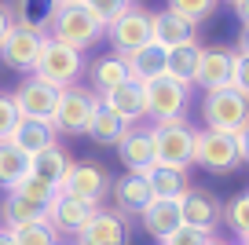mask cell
<instances>
[{
    "instance_id": "1",
    "label": "cell",
    "mask_w": 249,
    "mask_h": 245,
    "mask_svg": "<svg viewBox=\"0 0 249 245\" xmlns=\"http://www.w3.org/2000/svg\"><path fill=\"white\" fill-rule=\"evenodd\" d=\"M40 26H44V33L52 40H59V44L73 48V52H81V55H85L95 40H103V26L95 22L81 4L48 8V15H44V22H40Z\"/></svg>"
},
{
    "instance_id": "2",
    "label": "cell",
    "mask_w": 249,
    "mask_h": 245,
    "mask_svg": "<svg viewBox=\"0 0 249 245\" xmlns=\"http://www.w3.org/2000/svg\"><path fill=\"white\" fill-rule=\"evenodd\" d=\"M202 117L205 128L213 132H227L238 139L249 128V95L234 92V88H220V92H205L202 99Z\"/></svg>"
},
{
    "instance_id": "3",
    "label": "cell",
    "mask_w": 249,
    "mask_h": 245,
    "mask_svg": "<svg viewBox=\"0 0 249 245\" xmlns=\"http://www.w3.org/2000/svg\"><path fill=\"white\" fill-rule=\"evenodd\" d=\"M150 132H154L158 165L179 169V172H187V165H195V128H191L187 117H172V121L150 124Z\"/></svg>"
},
{
    "instance_id": "4",
    "label": "cell",
    "mask_w": 249,
    "mask_h": 245,
    "mask_svg": "<svg viewBox=\"0 0 249 245\" xmlns=\"http://www.w3.org/2000/svg\"><path fill=\"white\" fill-rule=\"evenodd\" d=\"M81 73H85V55L48 37V40H44V48H40V55H37V66H33V77L62 92V88L77 85V81H81Z\"/></svg>"
},
{
    "instance_id": "5",
    "label": "cell",
    "mask_w": 249,
    "mask_h": 245,
    "mask_svg": "<svg viewBox=\"0 0 249 245\" xmlns=\"http://www.w3.org/2000/svg\"><path fill=\"white\" fill-rule=\"evenodd\" d=\"M44 40H48V33L40 22H15L0 40V62L8 70H18V73H33Z\"/></svg>"
},
{
    "instance_id": "6",
    "label": "cell",
    "mask_w": 249,
    "mask_h": 245,
    "mask_svg": "<svg viewBox=\"0 0 249 245\" xmlns=\"http://www.w3.org/2000/svg\"><path fill=\"white\" fill-rule=\"evenodd\" d=\"M99 106V95L85 85H70L59 92V106H55L52 128L62 132V136H85L88 124H92V114Z\"/></svg>"
},
{
    "instance_id": "7",
    "label": "cell",
    "mask_w": 249,
    "mask_h": 245,
    "mask_svg": "<svg viewBox=\"0 0 249 245\" xmlns=\"http://www.w3.org/2000/svg\"><path fill=\"white\" fill-rule=\"evenodd\" d=\"M238 139L227 132H213V128H195V165H202L205 172H227L238 169Z\"/></svg>"
},
{
    "instance_id": "8",
    "label": "cell",
    "mask_w": 249,
    "mask_h": 245,
    "mask_svg": "<svg viewBox=\"0 0 249 245\" xmlns=\"http://www.w3.org/2000/svg\"><path fill=\"white\" fill-rule=\"evenodd\" d=\"M187 99H191V85H179L172 77H158V81L143 85V106H147V121L150 124L183 117Z\"/></svg>"
},
{
    "instance_id": "9",
    "label": "cell",
    "mask_w": 249,
    "mask_h": 245,
    "mask_svg": "<svg viewBox=\"0 0 249 245\" xmlns=\"http://www.w3.org/2000/svg\"><path fill=\"white\" fill-rule=\"evenodd\" d=\"M103 37L114 44V55H121V59L140 52V48H147L150 40H154V33H150V11L140 8V4H132L121 18H114V22L103 30Z\"/></svg>"
},
{
    "instance_id": "10",
    "label": "cell",
    "mask_w": 249,
    "mask_h": 245,
    "mask_svg": "<svg viewBox=\"0 0 249 245\" xmlns=\"http://www.w3.org/2000/svg\"><path fill=\"white\" fill-rule=\"evenodd\" d=\"M110 191V176L95 165V161H73L70 176L62 179L59 194L66 198H77V201H88V205H99Z\"/></svg>"
},
{
    "instance_id": "11",
    "label": "cell",
    "mask_w": 249,
    "mask_h": 245,
    "mask_svg": "<svg viewBox=\"0 0 249 245\" xmlns=\"http://www.w3.org/2000/svg\"><path fill=\"white\" fill-rule=\"evenodd\" d=\"M11 99H15V106H18V117H30V121H52L55 106H59V88L44 85V81H37V77L30 73L22 85L11 92Z\"/></svg>"
},
{
    "instance_id": "12",
    "label": "cell",
    "mask_w": 249,
    "mask_h": 245,
    "mask_svg": "<svg viewBox=\"0 0 249 245\" xmlns=\"http://www.w3.org/2000/svg\"><path fill=\"white\" fill-rule=\"evenodd\" d=\"M95 212H99V205H88V201H77V198L59 194V198L52 201V209L44 212V220H48V227H52L59 238H77L81 230L92 223Z\"/></svg>"
},
{
    "instance_id": "13",
    "label": "cell",
    "mask_w": 249,
    "mask_h": 245,
    "mask_svg": "<svg viewBox=\"0 0 249 245\" xmlns=\"http://www.w3.org/2000/svg\"><path fill=\"white\" fill-rule=\"evenodd\" d=\"M128 242H132V227H128V216H121L117 209H99L92 223L73 238V245H128Z\"/></svg>"
},
{
    "instance_id": "14",
    "label": "cell",
    "mask_w": 249,
    "mask_h": 245,
    "mask_svg": "<svg viewBox=\"0 0 249 245\" xmlns=\"http://www.w3.org/2000/svg\"><path fill=\"white\" fill-rule=\"evenodd\" d=\"M117 158H121V165L132 172V176H147V172L158 165L154 132H150V124H132L128 136L117 143Z\"/></svg>"
},
{
    "instance_id": "15",
    "label": "cell",
    "mask_w": 249,
    "mask_h": 245,
    "mask_svg": "<svg viewBox=\"0 0 249 245\" xmlns=\"http://www.w3.org/2000/svg\"><path fill=\"white\" fill-rule=\"evenodd\" d=\"M179 216H183V227H195V230H202V234H213L216 223H220V205H216V198H213L209 191L191 187V191L179 198Z\"/></svg>"
},
{
    "instance_id": "16",
    "label": "cell",
    "mask_w": 249,
    "mask_h": 245,
    "mask_svg": "<svg viewBox=\"0 0 249 245\" xmlns=\"http://www.w3.org/2000/svg\"><path fill=\"white\" fill-rule=\"evenodd\" d=\"M231 48H202V59H198V73L195 85L202 92H220V88H231Z\"/></svg>"
},
{
    "instance_id": "17",
    "label": "cell",
    "mask_w": 249,
    "mask_h": 245,
    "mask_svg": "<svg viewBox=\"0 0 249 245\" xmlns=\"http://www.w3.org/2000/svg\"><path fill=\"white\" fill-rule=\"evenodd\" d=\"M150 33H154V44H161L165 52L183 44H198V26H191L187 18L172 15V11H150Z\"/></svg>"
},
{
    "instance_id": "18",
    "label": "cell",
    "mask_w": 249,
    "mask_h": 245,
    "mask_svg": "<svg viewBox=\"0 0 249 245\" xmlns=\"http://www.w3.org/2000/svg\"><path fill=\"white\" fill-rule=\"evenodd\" d=\"M99 103H103L107 110H114L124 124L147 121V106H143V85H140V81H132V77H128L124 85H117L114 92L99 95Z\"/></svg>"
},
{
    "instance_id": "19",
    "label": "cell",
    "mask_w": 249,
    "mask_h": 245,
    "mask_svg": "<svg viewBox=\"0 0 249 245\" xmlns=\"http://www.w3.org/2000/svg\"><path fill=\"white\" fill-rule=\"evenodd\" d=\"M140 223L150 238L165 242L172 230L183 227V216H179V201H165V198H150V205L140 212Z\"/></svg>"
},
{
    "instance_id": "20",
    "label": "cell",
    "mask_w": 249,
    "mask_h": 245,
    "mask_svg": "<svg viewBox=\"0 0 249 245\" xmlns=\"http://www.w3.org/2000/svg\"><path fill=\"white\" fill-rule=\"evenodd\" d=\"M110 194H114V205H117V212H121V216L143 212V209L150 205V198H154L147 176H132V172H128V176H121L117 183H110Z\"/></svg>"
},
{
    "instance_id": "21",
    "label": "cell",
    "mask_w": 249,
    "mask_h": 245,
    "mask_svg": "<svg viewBox=\"0 0 249 245\" xmlns=\"http://www.w3.org/2000/svg\"><path fill=\"white\" fill-rule=\"evenodd\" d=\"M8 143H15L22 154H40V150H48V146H55L59 143V132L52 128V121H30V117H18V124H15V132H11V139Z\"/></svg>"
},
{
    "instance_id": "22",
    "label": "cell",
    "mask_w": 249,
    "mask_h": 245,
    "mask_svg": "<svg viewBox=\"0 0 249 245\" xmlns=\"http://www.w3.org/2000/svg\"><path fill=\"white\" fill-rule=\"evenodd\" d=\"M165 62H169V52H165L161 44H154V40H150L147 48H140V52L124 55L128 77H132V81H140V85H150V81L165 77Z\"/></svg>"
},
{
    "instance_id": "23",
    "label": "cell",
    "mask_w": 249,
    "mask_h": 245,
    "mask_svg": "<svg viewBox=\"0 0 249 245\" xmlns=\"http://www.w3.org/2000/svg\"><path fill=\"white\" fill-rule=\"evenodd\" d=\"M30 165H33V172H30V176L44 179V183H52L55 191H59V187H62V179L70 176V169H73V158H70V150H62V146L55 143V146H48V150L33 154V158H30Z\"/></svg>"
},
{
    "instance_id": "24",
    "label": "cell",
    "mask_w": 249,
    "mask_h": 245,
    "mask_svg": "<svg viewBox=\"0 0 249 245\" xmlns=\"http://www.w3.org/2000/svg\"><path fill=\"white\" fill-rule=\"evenodd\" d=\"M88 81H92V92L95 95H107L114 92L117 85H124L128 81V66H124L121 55H103V59H95L92 66H88Z\"/></svg>"
},
{
    "instance_id": "25",
    "label": "cell",
    "mask_w": 249,
    "mask_h": 245,
    "mask_svg": "<svg viewBox=\"0 0 249 245\" xmlns=\"http://www.w3.org/2000/svg\"><path fill=\"white\" fill-rule=\"evenodd\" d=\"M30 172H33L30 154H22L15 143H0V191L11 194Z\"/></svg>"
},
{
    "instance_id": "26",
    "label": "cell",
    "mask_w": 249,
    "mask_h": 245,
    "mask_svg": "<svg viewBox=\"0 0 249 245\" xmlns=\"http://www.w3.org/2000/svg\"><path fill=\"white\" fill-rule=\"evenodd\" d=\"M128 128H132V124H124L121 117L114 114V110H107V106L99 103V106H95V114H92V124H88L85 136H92L99 146H117L124 136H128Z\"/></svg>"
},
{
    "instance_id": "27",
    "label": "cell",
    "mask_w": 249,
    "mask_h": 245,
    "mask_svg": "<svg viewBox=\"0 0 249 245\" xmlns=\"http://www.w3.org/2000/svg\"><path fill=\"white\" fill-rule=\"evenodd\" d=\"M147 183H150V191H154V198H165V201H179L187 191H191L187 172L165 169V165H154V169L147 172Z\"/></svg>"
},
{
    "instance_id": "28",
    "label": "cell",
    "mask_w": 249,
    "mask_h": 245,
    "mask_svg": "<svg viewBox=\"0 0 249 245\" xmlns=\"http://www.w3.org/2000/svg\"><path fill=\"white\" fill-rule=\"evenodd\" d=\"M198 59H202V44L172 48V52H169V62H165V77H172V81H179V85H195Z\"/></svg>"
},
{
    "instance_id": "29",
    "label": "cell",
    "mask_w": 249,
    "mask_h": 245,
    "mask_svg": "<svg viewBox=\"0 0 249 245\" xmlns=\"http://www.w3.org/2000/svg\"><path fill=\"white\" fill-rule=\"evenodd\" d=\"M44 220V212H40L37 205H30L26 198H18L15 191L4 198V205H0V223L8 230H18V227H30V223H40Z\"/></svg>"
},
{
    "instance_id": "30",
    "label": "cell",
    "mask_w": 249,
    "mask_h": 245,
    "mask_svg": "<svg viewBox=\"0 0 249 245\" xmlns=\"http://www.w3.org/2000/svg\"><path fill=\"white\" fill-rule=\"evenodd\" d=\"M15 194H18V198H26L30 205H37L40 212H48V209H52V201L59 198V191H55L52 183H44V179H37V176H26L22 183L15 187Z\"/></svg>"
},
{
    "instance_id": "31",
    "label": "cell",
    "mask_w": 249,
    "mask_h": 245,
    "mask_svg": "<svg viewBox=\"0 0 249 245\" xmlns=\"http://www.w3.org/2000/svg\"><path fill=\"white\" fill-rule=\"evenodd\" d=\"M213 8H216V0H165V11L187 18L191 26H202L213 15Z\"/></svg>"
},
{
    "instance_id": "32",
    "label": "cell",
    "mask_w": 249,
    "mask_h": 245,
    "mask_svg": "<svg viewBox=\"0 0 249 245\" xmlns=\"http://www.w3.org/2000/svg\"><path fill=\"white\" fill-rule=\"evenodd\" d=\"M132 4H136V0H81V8H85L88 15L103 26V30H107L114 18H121L124 11L132 8Z\"/></svg>"
},
{
    "instance_id": "33",
    "label": "cell",
    "mask_w": 249,
    "mask_h": 245,
    "mask_svg": "<svg viewBox=\"0 0 249 245\" xmlns=\"http://www.w3.org/2000/svg\"><path fill=\"white\" fill-rule=\"evenodd\" d=\"M220 212H224L227 227H231L238 238H249V191L238 194V198H231L224 209H220Z\"/></svg>"
},
{
    "instance_id": "34",
    "label": "cell",
    "mask_w": 249,
    "mask_h": 245,
    "mask_svg": "<svg viewBox=\"0 0 249 245\" xmlns=\"http://www.w3.org/2000/svg\"><path fill=\"white\" fill-rule=\"evenodd\" d=\"M11 238H15V245H62V242H59V234H55V230L48 227V220L11 230Z\"/></svg>"
},
{
    "instance_id": "35",
    "label": "cell",
    "mask_w": 249,
    "mask_h": 245,
    "mask_svg": "<svg viewBox=\"0 0 249 245\" xmlns=\"http://www.w3.org/2000/svg\"><path fill=\"white\" fill-rule=\"evenodd\" d=\"M18 124V106L11 99V92H0V143H8L11 132Z\"/></svg>"
},
{
    "instance_id": "36",
    "label": "cell",
    "mask_w": 249,
    "mask_h": 245,
    "mask_svg": "<svg viewBox=\"0 0 249 245\" xmlns=\"http://www.w3.org/2000/svg\"><path fill=\"white\" fill-rule=\"evenodd\" d=\"M231 52H234V48H231ZM231 88L242 92V95H249V55L234 52V59H231Z\"/></svg>"
},
{
    "instance_id": "37",
    "label": "cell",
    "mask_w": 249,
    "mask_h": 245,
    "mask_svg": "<svg viewBox=\"0 0 249 245\" xmlns=\"http://www.w3.org/2000/svg\"><path fill=\"white\" fill-rule=\"evenodd\" d=\"M209 242H213V234H202V230H195V227H179V230H172L161 245H209Z\"/></svg>"
},
{
    "instance_id": "38",
    "label": "cell",
    "mask_w": 249,
    "mask_h": 245,
    "mask_svg": "<svg viewBox=\"0 0 249 245\" xmlns=\"http://www.w3.org/2000/svg\"><path fill=\"white\" fill-rule=\"evenodd\" d=\"M15 26V11L8 8V4H0V40H4V33Z\"/></svg>"
},
{
    "instance_id": "39",
    "label": "cell",
    "mask_w": 249,
    "mask_h": 245,
    "mask_svg": "<svg viewBox=\"0 0 249 245\" xmlns=\"http://www.w3.org/2000/svg\"><path fill=\"white\" fill-rule=\"evenodd\" d=\"M234 52L249 55V26H242V30H238V44H234Z\"/></svg>"
},
{
    "instance_id": "40",
    "label": "cell",
    "mask_w": 249,
    "mask_h": 245,
    "mask_svg": "<svg viewBox=\"0 0 249 245\" xmlns=\"http://www.w3.org/2000/svg\"><path fill=\"white\" fill-rule=\"evenodd\" d=\"M238 158H242V161L249 165V128H246V132L238 136Z\"/></svg>"
},
{
    "instance_id": "41",
    "label": "cell",
    "mask_w": 249,
    "mask_h": 245,
    "mask_svg": "<svg viewBox=\"0 0 249 245\" xmlns=\"http://www.w3.org/2000/svg\"><path fill=\"white\" fill-rule=\"evenodd\" d=\"M234 15H238L242 26H249V0H238V4H234Z\"/></svg>"
},
{
    "instance_id": "42",
    "label": "cell",
    "mask_w": 249,
    "mask_h": 245,
    "mask_svg": "<svg viewBox=\"0 0 249 245\" xmlns=\"http://www.w3.org/2000/svg\"><path fill=\"white\" fill-rule=\"evenodd\" d=\"M0 245H15V238H11V230L0 223Z\"/></svg>"
},
{
    "instance_id": "43",
    "label": "cell",
    "mask_w": 249,
    "mask_h": 245,
    "mask_svg": "<svg viewBox=\"0 0 249 245\" xmlns=\"http://www.w3.org/2000/svg\"><path fill=\"white\" fill-rule=\"evenodd\" d=\"M62 4H81V0H52V8H62Z\"/></svg>"
},
{
    "instance_id": "44",
    "label": "cell",
    "mask_w": 249,
    "mask_h": 245,
    "mask_svg": "<svg viewBox=\"0 0 249 245\" xmlns=\"http://www.w3.org/2000/svg\"><path fill=\"white\" fill-rule=\"evenodd\" d=\"M209 245H224V242H216V238H213V242H209Z\"/></svg>"
},
{
    "instance_id": "45",
    "label": "cell",
    "mask_w": 249,
    "mask_h": 245,
    "mask_svg": "<svg viewBox=\"0 0 249 245\" xmlns=\"http://www.w3.org/2000/svg\"><path fill=\"white\" fill-rule=\"evenodd\" d=\"M227 4H231V8H234V4H238V0H227Z\"/></svg>"
},
{
    "instance_id": "46",
    "label": "cell",
    "mask_w": 249,
    "mask_h": 245,
    "mask_svg": "<svg viewBox=\"0 0 249 245\" xmlns=\"http://www.w3.org/2000/svg\"><path fill=\"white\" fill-rule=\"evenodd\" d=\"M242 245H249V238H242Z\"/></svg>"
}]
</instances>
